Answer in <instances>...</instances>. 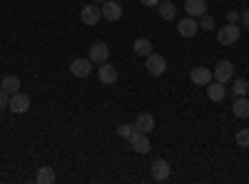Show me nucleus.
<instances>
[{
    "label": "nucleus",
    "instance_id": "2eb2a0df",
    "mask_svg": "<svg viewBox=\"0 0 249 184\" xmlns=\"http://www.w3.org/2000/svg\"><path fill=\"white\" fill-rule=\"evenodd\" d=\"M157 13L162 20H175L177 17V5L172 3V0H160L157 3Z\"/></svg>",
    "mask_w": 249,
    "mask_h": 184
},
{
    "label": "nucleus",
    "instance_id": "1a4fd4ad",
    "mask_svg": "<svg viewBox=\"0 0 249 184\" xmlns=\"http://www.w3.org/2000/svg\"><path fill=\"white\" fill-rule=\"evenodd\" d=\"M150 169H152V179H155V182H167V179H170V172H172L167 159H155Z\"/></svg>",
    "mask_w": 249,
    "mask_h": 184
},
{
    "label": "nucleus",
    "instance_id": "f257e3e1",
    "mask_svg": "<svg viewBox=\"0 0 249 184\" xmlns=\"http://www.w3.org/2000/svg\"><path fill=\"white\" fill-rule=\"evenodd\" d=\"M242 35V28L237 23H227L224 28L217 30V40H219V45H234L237 40Z\"/></svg>",
    "mask_w": 249,
    "mask_h": 184
},
{
    "label": "nucleus",
    "instance_id": "9d476101",
    "mask_svg": "<svg viewBox=\"0 0 249 184\" xmlns=\"http://www.w3.org/2000/svg\"><path fill=\"white\" fill-rule=\"evenodd\" d=\"M102 17L110 20V23H117V20L122 17V5L117 3V0H107V3H102Z\"/></svg>",
    "mask_w": 249,
    "mask_h": 184
},
{
    "label": "nucleus",
    "instance_id": "b1692460",
    "mask_svg": "<svg viewBox=\"0 0 249 184\" xmlns=\"http://www.w3.org/2000/svg\"><path fill=\"white\" fill-rule=\"evenodd\" d=\"M237 147H242V150L249 147V130H239L237 132Z\"/></svg>",
    "mask_w": 249,
    "mask_h": 184
},
{
    "label": "nucleus",
    "instance_id": "423d86ee",
    "mask_svg": "<svg viewBox=\"0 0 249 184\" xmlns=\"http://www.w3.org/2000/svg\"><path fill=\"white\" fill-rule=\"evenodd\" d=\"M90 63L92 65H102V63H107L110 60V45L107 43H95L92 48H90Z\"/></svg>",
    "mask_w": 249,
    "mask_h": 184
},
{
    "label": "nucleus",
    "instance_id": "f3484780",
    "mask_svg": "<svg viewBox=\"0 0 249 184\" xmlns=\"http://www.w3.org/2000/svg\"><path fill=\"white\" fill-rule=\"evenodd\" d=\"M224 95H227V87L222 83H217V80H212V83L207 85V97H210L212 102H222Z\"/></svg>",
    "mask_w": 249,
    "mask_h": 184
},
{
    "label": "nucleus",
    "instance_id": "393cba45",
    "mask_svg": "<svg viewBox=\"0 0 249 184\" xmlns=\"http://www.w3.org/2000/svg\"><path fill=\"white\" fill-rule=\"evenodd\" d=\"M132 132H135V125H127V122L117 127V134H120L122 139H130V134H132Z\"/></svg>",
    "mask_w": 249,
    "mask_h": 184
},
{
    "label": "nucleus",
    "instance_id": "4468645a",
    "mask_svg": "<svg viewBox=\"0 0 249 184\" xmlns=\"http://www.w3.org/2000/svg\"><path fill=\"white\" fill-rule=\"evenodd\" d=\"M184 13L190 17H199L207 13V0H184Z\"/></svg>",
    "mask_w": 249,
    "mask_h": 184
},
{
    "label": "nucleus",
    "instance_id": "dca6fc26",
    "mask_svg": "<svg viewBox=\"0 0 249 184\" xmlns=\"http://www.w3.org/2000/svg\"><path fill=\"white\" fill-rule=\"evenodd\" d=\"M135 130H140V132H144V134H150V132L155 130V117H152L150 112H142V115L137 117V122H135Z\"/></svg>",
    "mask_w": 249,
    "mask_h": 184
},
{
    "label": "nucleus",
    "instance_id": "20e7f679",
    "mask_svg": "<svg viewBox=\"0 0 249 184\" xmlns=\"http://www.w3.org/2000/svg\"><path fill=\"white\" fill-rule=\"evenodd\" d=\"M130 147L137 152V154H147L150 150H152V145H150V137L144 134V132H140V130H135L132 134H130Z\"/></svg>",
    "mask_w": 249,
    "mask_h": 184
},
{
    "label": "nucleus",
    "instance_id": "4be33fe9",
    "mask_svg": "<svg viewBox=\"0 0 249 184\" xmlns=\"http://www.w3.org/2000/svg\"><path fill=\"white\" fill-rule=\"evenodd\" d=\"M234 95L237 97H244V95H249V83H247V80L244 77H239V80H234Z\"/></svg>",
    "mask_w": 249,
    "mask_h": 184
},
{
    "label": "nucleus",
    "instance_id": "ddd939ff",
    "mask_svg": "<svg viewBox=\"0 0 249 184\" xmlns=\"http://www.w3.org/2000/svg\"><path fill=\"white\" fill-rule=\"evenodd\" d=\"M97 80L102 85H115L117 83V70L110 65V63H102L100 67H97Z\"/></svg>",
    "mask_w": 249,
    "mask_h": 184
},
{
    "label": "nucleus",
    "instance_id": "a878e982",
    "mask_svg": "<svg viewBox=\"0 0 249 184\" xmlns=\"http://www.w3.org/2000/svg\"><path fill=\"white\" fill-rule=\"evenodd\" d=\"M8 107H10V95H8L3 87H0V112L8 110Z\"/></svg>",
    "mask_w": 249,
    "mask_h": 184
},
{
    "label": "nucleus",
    "instance_id": "7c9ffc66",
    "mask_svg": "<svg viewBox=\"0 0 249 184\" xmlns=\"http://www.w3.org/2000/svg\"><path fill=\"white\" fill-rule=\"evenodd\" d=\"M117 3H122V0H117Z\"/></svg>",
    "mask_w": 249,
    "mask_h": 184
},
{
    "label": "nucleus",
    "instance_id": "c85d7f7f",
    "mask_svg": "<svg viewBox=\"0 0 249 184\" xmlns=\"http://www.w3.org/2000/svg\"><path fill=\"white\" fill-rule=\"evenodd\" d=\"M140 3H142V5H147V8H157L160 0H140Z\"/></svg>",
    "mask_w": 249,
    "mask_h": 184
},
{
    "label": "nucleus",
    "instance_id": "bb28decb",
    "mask_svg": "<svg viewBox=\"0 0 249 184\" xmlns=\"http://www.w3.org/2000/svg\"><path fill=\"white\" fill-rule=\"evenodd\" d=\"M239 23H242V28L249 30V8H247L244 13H239Z\"/></svg>",
    "mask_w": 249,
    "mask_h": 184
},
{
    "label": "nucleus",
    "instance_id": "9b49d317",
    "mask_svg": "<svg viewBox=\"0 0 249 184\" xmlns=\"http://www.w3.org/2000/svg\"><path fill=\"white\" fill-rule=\"evenodd\" d=\"M197 30H199V23H197L195 17H190V15L182 17L179 23H177V33H179L182 37H195V35H197Z\"/></svg>",
    "mask_w": 249,
    "mask_h": 184
},
{
    "label": "nucleus",
    "instance_id": "f8f14e48",
    "mask_svg": "<svg viewBox=\"0 0 249 184\" xmlns=\"http://www.w3.org/2000/svg\"><path fill=\"white\" fill-rule=\"evenodd\" d=\"M190 80H192L195 85H199V87H207L214 77H212V70H210V67H192Z\"/></svg>",
    "mask_w": 249,
    "mask_h": 184
},
{
    "label": "nucleus",
    "instance_id": "cd10ccee",
    "mask_svg": "<svg viewBox=\"0 0 249 184\" xmlns=\"http://www.w3.org/2000/svg\"><path fill=\"white\" fill-rule=\"evenodd\" d=\"M237 20H239V13H237V10H230V13H227V23H237Z\"/></svg>",
    "mask_w": 249,
    "mask_h": 184
},
{
    "label": "nucleus",
    "instance_id": "f03ea898",
    "mask_svg": "<svg viewBox=\"0 0 249 184\" xmlns=\"http://www.w3.org/2000/svg\"><path fill=\"white\" fill-rule=\"evenodd\" d=\"M144 67H147V72H150V75L160 77V75L167 72V60H164V55L150 52V55H147V60H144Z\"/></svg>",
    "mask_w": 249,
    "mask_h": 184
},
{
    "label": "nucleus",
    "instance_id": "412c9836",
    "mask_svg": "<svg viewBox=\"0 0 249 184\" xmlns=\"http://www.w3.org/2000/svg\"><path fill=\"white\" fill-rule=\"evenodd\" d=\"M0 87H3L8 95L20 92V77H18V75H8V77H3V83H0Z\"/></svg>",
    "mask_w": 249,
    "mask_h": 184
},
{
    "label": "nucleus",
    "instance_id": "6e6552de",
    "mask_svg": "<svg viewBox=\"0 0 249 184\" xmlns=\"http://www.w3.org/2000/svg\"><path fill=\"white\" fill-rule=\"evenodd\" d=\"M8 110H13L15 115L28 112V110H30V97H28L25 92H15V95H10V107H8Z\"/></svg>",
    "mask_w": 249,
    "mask_h": 184
},
{
    "label": "nucleus",
    "instance_id": "a211bd4d",
    "mask_svg": "<svg viewBox=\"0 0 249 184\" xmlns=\"http://www.w3.org/2000/svg\"><path fill=\"white\" fill-rule=\"evenodd\" d=\"M232 112H234V117H239V119H247V117H249V97H247V95L234 100Z\"/></svg>",
    "mask_w": 249,
    "mask_h": 184
},
{
    "label": "nucleus",
    "instance_id": "0eeeda50",
    "mask_svg": "<svg viewBox=\"0 0 249 184\" xmlns=\"http://www.w3.org/2000/svg\"><path fill=\"white\" fill-rule=\"evenodd\" d=\"M70 72L75 77H90L92 75V63H90V57H75L72 63H70Z\"/></svg>",
    "mask_w": 249,
    "mask_h": 184
},
{
    "label": "nucleus",
    "instance_id": "aec40b11",
    "mask_svg": "<svg viewBox=\"0 0 249 184\" xmlns=\"http://www.w3.org/2000/svg\"><path fill=\"white\" fill-rule=\"evenodd\" d=\"M55 179H57V174H55L53 167H40L37 174H35V182H37V184H53Z\"/></svg>",
    "mask_w": 249,
    "mask_h": 184
},
{
    "label": "nucleus",
    "instance_id": "39448f33",
    "mask_svg": "<svg viewBox=\"0 0 249 184\" xmlns=\"http://www.w3.org/2000/svg\"><path fill=\"white\" fill-rule=\"evenodd\" d=\"M80 20H82L88 28H95L100 20H102V10H100L95 3H90V5H85V8L80 10Z\"/></svg>",
    "mask_w": 249,
    "mask_h": 184
},
{
    "label": "nucleus",
    "instance_id": "5701e85b",
    "mask_svg": "<svg viewBox=\"0 0 249 184\" xmlns=\"http://www.w3.org/2000/svg\"><path fill=\"white\" fill-rule=\"evenodd\" d=\"M199 30H214V17L210 13L199 15Z\"/></svg>",
    "mask_w": 249,
    "mask_h": 184
},
{
    "label": "nucleus",
    "instance_id": "6ab92c4d",
    "mask_svg": "<svg viewBox=\"0 0 249 184\" xmlns=\"http://www.w3.org/2000/svg\"><path fill=\"white\" fill-rule=\"evenodd\" d=\"M132 50H135V55H140V57H147L150 52H152V43L147 37H137L135 43H132Z\"/></svg>",
    "mask_w": 249,
    "mask_h": 184
},
{
    "label": "nucleus",
    "instance_id": "c756f323",
    "mask_svg": "<svg viewBox=\"0 0 249 184\" xmlns=\"http://www.w3.org/2000/svg\"><path fill=\"white\" fill-rule=\"evenodd\" d=\"M92 3H107V0H92Z\"/></svg>",
    "mask_w": 249,
    "mask_h": 184
},
{
    "label": "nucleus",
    "instance_id": "7ed1b4c3",
    "mask_svg": "<svg viewBox=\"0 0 249 184\" xmlns=\"http://www.w3.org/2000/svg\"><path fill=\"white\" fill-rule=\"evenodd\" d=\"M212 77L217 80V83L227 85L234 77V65L230 63V60H219V63L214 65V70H212Z\"/></svg>",
    "mask_w": 249,
    "mask_h": 184
}]
</instances>
